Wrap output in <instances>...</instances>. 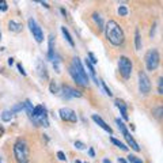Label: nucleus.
<instances>
[{
	"mask_svg": "<svg viewBox=\"0 0 163 163\" xmlns=\"http://www.w3.org/2000/svg\"><path fill=\"white\" fill-rule=\"evenodd\" d=\"M162 86H163V78H159L158 80V94H163V90H162Z\"/></svg>",
	"mask_w": 163,
	"mask_h": 163,
	"instance_id": "obj_29",
	"label": "nucleus"
},
{
	"mask_svg": "<svg viewBox=\"0 0 163 163\" xmlns=\"http://www.w3.org/2000/svg\"><path fill=\"white\" fill-rule=\"evenodd\" d=\"M93 20L95 22V25L98 26V30H99V31H102V30H104V27H105L104 20H102V16L98 14V12H94V14H93Z\"/></svg>",
	"mask_w": 163,
	"mask_h": 163,
	"instance_id": "obj_16",
	"label": "nucleus"
},
{
	"mask_svg": "<svg viewBox=\"0 0 163 163\" xmlns=\"http://www.w3.org/2000/svg\"><path fill=\"white\" fill-rule=\"evenodd\" d=\"M75 163H82V162L80 160H75Z\"/></svg>",
	"mask_w": 163,
	"mask_h": 163,
	"instance_id": "obj_41",
	"label": "nucleus"
},
{
	"mask_svg": "<svg viewBox=\"0 0 163 163\" xmlns=\"http://www.w3.org/2000/svg\"><path fill=\"white\" fill-rule=\"evenodd\" d=\"M27 25H29V29H30V31H31L33 38L36 40V42L41 44V42L44 41V31H42V29L40 27V25L37 23V20L34 18H30L27 20Z\"/></svg>",
	"mask_w": 163,
	"mask_h": 163,
	"instance_id": "obj_5",
	"label": "nucleus"
},
{
	"mask_svg": "<svg viewBox=\"0 0 163 163\" xmlns=\"http://www.w3.org/2000/svg\"><path fill=\"white\" fill-rule=\"evenodd\" d=\"M132 61L126 56H121L118 60V70H120V74L124 79H129L131 75H132Z\"/></svg>",
	"mask_w": 163,
	"mask_h": 163,
	"instance_id": "obj_4",
	"label": "nucleus"
},
{
	"mask_svg": "<svg viewBox=\"0 0 163 163\" xmlns=\"http://www.w3.org/2000/svg\"><path fill=\"white\" fill-rule=\"evenodd\" d=\"M0 163H2V160H0Z\"/></svg>",
	"mask_w": 163,
	"mask_h": 163,
	"instance_id": "obj_43",
	"label": "nucleus"
},
{
	"mask_svg": "<svg viewBox=\"0 0 163 163\" xmlns=\"http://www.w3.org/2000/svg\"><path fill=\"white\" fill-rule=\"evenodd\" d=\"M12 118H14V114H12L11 110H4L2 113V120L4 122H10Z\"/></svg>",
	"mask_w": 163,
	"mask_h": 163,
	"instance_id": "obj_19",
	"label": "nucleus"
},
{
	"mask_svg": "<svg viewBox=\"0 0 163 163\" xmlns=\"http://www.w3.org/2000/svg\"><path fill=\"white\" fill-rule=\"evenodd\" d=\"M59 114H60V118L65 122H76L78 121V115L72 109L70 108H61L59 110Z\"/></svg>",
	"mask_w": 163,
	"mask_h": 163,
	"instance_id": "obj_8",
	"label": "nucleus"
},
{
	"mask_svg": "<svg viewBox=\"0 0 163 163\" xmlns=\"http://www.w3.org/2000/svg\"><path fill=\"white\" fill-rule=\"evenodd\" d=\"M70 67H71L72 70H74L83 80L88 82V75H87V72L84 71V67H83V64H82V61H80L79 57H74V59H72V64H71Z\"/></svg>",
	"mask_w": 163,
	"mask_h": 163,
	"instance_id": "obj_7",
	"label": "nucleus"
},
{
	"mask_svg": "<svg viewBox=\"0 0 163 163\" xmlns=\"http://www.w3.org/2000/svg\"><path fill=\"white\" fill-rule=\"evenodd\" d=\"M118 15H120V16H126V15H128V8H126V6H120V7H118Z\"/></svg>",
	"mask_w": 163,
	"mask_h": 163,
	"instance_id": "obj_26",
	"label": "nucleus"
},
{
	"mask_svg": "<svg viewBox=\"0 0 163 163\" xmlns=\"http://www.w3.org/2000/svg\"><path fill=\"white\" fill-rule=\"evenodd\" d=\"M133 163H144L143 160L140 159V158H135V160H133Z\"/></svg>",
	"mask_w": 163,
	"mask_h": 163,
	"instance_id": "obj_35",
	"label": "nucleus"
},
{
	"mask_svg": "<svg viewBox=\"0 0 163 163\" xmlns=\"http://www.w3.org/2000/svg\"><path fill=\"white\" fill-rule=\"evenodd\" d=\"M56 54V50H54V36L50 34L49 38H48V60H53Z\"/></svg>",
	"mask_w": 163,
	"mask_h": 163,
	"instance_id": "obj_12",
	"label": "nucleus"
},
{
	"mask_svg": "<svg viewBox=\"0 0 163 163\" xmlns=\"http://www.w3.org/2000/svg\"><path fill=\"white\" fill-rule=\"evenodd\" d=\"M12 64H14V59L10 57V59H8V65H12Z\"/></svg>",
	"mask_w": 163,
	"mask_h": 163,
	"instance_id": "obj_37",
	"label": "nucleus"
},
{
	"mask_svg": "<svg viewBox=\"0 0 163 163\" xmlns=\"http://www.w3.org/2000/svg\"><path fill=\"white\" fill-rule=\"evenodd\" d=\"M135 155H129V156H128V162H131V163H133V160H135Z\"/></svg>",
	"mask_w": 163,
	"mask_h": 163,
	"instance_id": "obj_34",
	"label": "nucleus"
},
{
	"mask_svg": "<svg viewBox=\"0 0 163 163\" xmlns=\"http://www.w3.org/2000/svg\"><path fill=\"white\" fill-rule=\"evenodd\" d=\"M8 29H10L11 31H14V33H19L20 30H22V23H19V22H16V20L11 19L10 22H8Z\"/></svg>",
	"mask_w": 163,
	"mask_h": 163,
	"instance_id": "obj_17",
	"label": "nucleus"
},
{
	"mask_svg": "<svg viewBox=\"0 0 163 163\" xmlns=\"http://www.w3.org/2000/svg\"><path fill=\"white\" fill-rule=\"evenodd\" d=\"M41 4H42V6H44L45 8H49V6H48V3H46V2H41Z\"/></svg>",
	"mask_w": 163,
	"mask_h": 163,
	"instance_id": "obj_38",
	"label": "nucleus"
},
{
	"mask_svg": "<svg viewBox=\"0 0 163 163\" xmlns=\"http://www.w3.org/2000/svg\"><path fill=\"white\" fill-rule=\"evenodd\" d=\"M99 84L102 86V87H104L105 93H106V95H109V97H111V95H113V93H111V90H110V88L108 87V84H106L104 80H99Z\"/></svg>",
	"mask_w": 163,
	"mask_h": 163,
	"instance_id": "obj_25",
	"label": "nucleus"
},
{
	"mask_svg": "<svg viewBox=\"0 0 163 163\" xmlns=\"http://www.w3.org/2000/svg\"><path fill=\"white\" fill-rule=\"evenodd\" d=\"M45 114H46V109L42 105H38V106H36V108L33 109V114L29 115V118H40V117H42V115H45Z\"/></svg>",
	"mask_w": 163,
	"mask_h": 163,
	"instance_id": "obj_14",
	"label": "nucleus"
},
{
	"mask_svg": "<svg viewBox=\"0 0 163 163\" xmlns=\"http://www.w3.org/2000/svg\"><path fill=\"white\" fill-rule=\"evenodd\" d=\"M23 109H25L23 104H16L15 106H12V108H11V111H12V114H15V113H19V111L23 110Z\"/></svg>",
	"mask_w": 163,
	"mask_h": 163,
	"instance_id": "obj_24",
	"label": "nucleus"
},
{
	"mask_svg": "<svg viewBox=\"0 0 163 163\" xmlns=\"http://www.w3.org/2000/svg\"><path fill=\"white\" fill-rule=\"evenodd\" d=\"M144 61H145V67H147L148 71H155L156 68L159 67V63H160L159 52H158L156 49H149L148 52L145 53Z\"/></svg>",
	"mask_w": 163,
	"mask_h": 163,
	"instance_id": "obj_3",
	"label": "nucleus"
},
{
	"mask_svg": "<svg viewBox=\"0 0 163 163\" xmlns=\"http://www.w3.org/2000/svg\"><path fill=\"white\" fill-rule=\"evenodd\" d=\"M88 154H90V156H94V155H95V152H94V149H93V148H90V149H88Z\"/></svg>",
	"mask_w": 163,
	"mask_h": 163,
	"instance_id": "obj_36",
	"label": "nucleus"
},
{
	"mask_svg": "<svg viewBox=\"0 0 163 163\" xmlns=\"http://www.w3.org/2000/svg\"><path fill=\"white\" fill-rule=\"evenodd\" d=\"M139 91L143 95H148L151 93V80H149L148 75L143 71L139 72Z\"/></svg>",
	"mask_w": 163,
	"mask_h": 163,
	"instance_id": "obj_6",
	"label": "nucleus"
},
{
	"mask_svg": "<svg viewBox=\"0 0 163 163\" xmlns=\"http://www.w3.org/2000/svg\"><path fill=\"white\" fill-rule=\"evenodd\" d=\"M49 90H50V93H52V94H59V93H60V87L54 83V82H50Z\"/></svg>",
	"mask_w": 163,
	"mask_h": 163,
	"instance_id": "obj_23",
	"label": "nucleus"
},
{
	"mask_svg": "<svg viewBox=\"0 0 163 163\" xmlns=\"http://www.w3.org/2000/svg\"><path fill=\"white\" fill-rule=\"evenodd\" d=\"M7 10H8L7 2H4V0H2V2H0V11H7Z\"/></svg>",
	"mask_w": 163,
	"mask_h": 163,
	"instance_id": "obj_32",
	"label": "nucleus"
},
{
	"mask_svg": "<svg viewBox=\"0 0 163 163\" xmlns=\"http://www.w3.org/2000/svg\"><path fill=\"white\" fill-rule=\"evenodd\" d=\"M124 137H125V140H126V143H128V145L133 149V151H136V152H139L140 151V147H139V144L136 143V140L133 139V137L131 136V133L128 132L126 135H124Z\"/></svg>",
	"mask_w": 163,
	"mask_h": 163,
	"instance_id": "obj_15",
	"label": "nucleus"
},
{
	"mask_svg": "<svg viewBox=\"0 0 163 163\" xmlns=\"http://www.w3.org/2000/svg\"><path fill=\"white\" fill-rule=\"evenodd\" d=\"M0 40H2V33H0Z\"/></svg>",
	"mask_w": 163,
	"mask_h": 163,
	"instance_id": "obj_42",
	"label": "nucleus"
},
{
	"mask_svg": "<svg viewBox=\"0 0 163 163\" xmlns=\"http://www.w3.org/2000/svg\"><path fill=\"white\" fill-rule=\"evenodd\" d=\"M110 140H111V143H113L115 147H118L120 149H122V151H128V147L124 143H121V141L120 140H117L115 139V137H110Z\"/></svg>",
	"mask_w": 163,
	"mask_h": 163,
	"instance_id": "obj_20",
	"label": "nucleus"
},
{
	"mask_svg": "<svg viewBox=\"0 0 163 163\" xmlns=\"http://www.w3.org/2000/svg\"><path fill=\"white\" fill-rule=\"evenodd\" d=\"M61 33H63V36L64 38L67 40V42L70 44L71 46H75V42H74V38H72V36L70 34V31H68V29L65 26H61Z\"/></svg>",
	"mask_w": 163,
	"mask_h": 163,
	"instance_id": "obj_18",
	"label": "nucleus"
},
{
	"mask_svg": "<svg viewBox=\"0 0 163 163\" xmlns=\"http://www.w3.org/2000/svg\"><path fill=\"white\" fill-rule=\"evenodd\" d=\"M135 45H136V49L137 50L141 49V37H140L139 29H136V31H135Z\"/></svg>",
	"mask_w": 163,
	"mask_h": 163,
	"instance_id": "obj_21",
	"label": "nucleus"
},
{
	"mask_svg": "<svg viewBox=\"0 0 163 163\" xmlns=\"http://www.w3.org/2000/svg\"><path fill=\"white\" fill-rule=\"evenodd\" d=\"M115 124H117V125H118V129L121 131V133H122V135H126V133H128V129H126L125 124H124V122H122L120 118L115 120Z\"/></svg>",
	"mask_w": 163,
	"mask_h": 163,
	"instance_id": "obj_22",
	"label": "nucleus"
},
{
	"mask_svg": "<svg viewBox=\"0 0 163 163\" xmlns=\"http://www.w3.org/2000/svg\"><path fill=\"white\" fill-rule=\"evenodd\" d=\"M16 67H18V71H19V74H22L23 76H26V71H25V68H23V65L22 64H16Z\"/></svg>",
	"mask_w": 163,
	"mask_h": 163,
	"instance_id": "obj_33",
	"label": "nucleus"
},
{
	"mask_svg": "<svg viewBox=\"0 0 163 163\" xmlns=\"http://www.w3.org/2000/svg\"><path fill=\"white\" fill-rule=\"evenodd\" d=\"M75 147L78 149H86V144L82 143V141H79V140H76L75 141Z\"/></svg>",
	"mask_w": 163,
	"mask_h": 163,
	"instance_id": "obj_30",
	"label": "nucleus"
},
{
	"mask_svg": "<svg viewBox=\"0 0 163 163\" xmlns=\"http://www.w3.org/2000/svg\"><path fill=\"white\" fill-rule=\"evenodd\" d=\"M118 162H120V163H128L125 159H122V158H118Z\"/></svg>",
	"mask_w": 163,
	"mask_h": 163,
	"instance_id": "obj_39",
	"label": "nucleus"
},
{
	"mask_svg": "<svg viewBox=\"0 0 163 163\" xmlns=\"http://www.w3.org/2000/svg\"><path fill=\"white\" fill-rule=\"evenodd\" d=\"M104 163H111L109 159H104Z\"/></svg>",
	"mask_w": 163,
	"mask_h": 163,
	"instance_id": "obj_40",
	"label": "nucleus"
},
{
	"mask_svg": "<svg viewBox=\"0 0 163 163\" xmlns=\"http://www.w3.org/2000/svg\"><path fill=\"white\" fill-rule=\"evenodd\" d=\"M115 106L118 108V110H120V113H121V117L124 118V120H129V117H128V109H126V105L124 104V102L121 101V99H115Z\"/></svg>",
	"mask_w": 163,
	"mask_h": 163,
	"instance_id": "obj_13",
	"label": "nucleus"
},
{
	"mask_svg": "<svg viewBox=\"0 0 163 163\" xmlns=\"http://www.w3.org/2000/svg\"><path fill=\"white\" fill-rule=\"evenodd\" d=\"M14 156L16 163H29L30 160V149L29 144L25 139H18L14 144Z\"/></svg>",
	"mask_w": 163,
	"mask_h": 163,
	"instance_id": "obj_2",
	"label": "nucleus"
},
{
	"mask_svg": "<svg viewBox=\"0 0 163 163\" xmlns=\"http://www.w3.org/2000/svg\"><path fill=\"white\" fill-rule=\"evenodd\" d=\"M91 118H93V121L95 122V124H98V125H99L105 132H108L109 135H113V129H111V128H110V126L108 125V124H106V122H105L104 120H102L98 114H93V115H91Z\"/></svg>",
	"mask_w": 163,
	"mask_h": 163,
	"instance_id": "obj_10",
	"label": "nucleus"
},
{
	"mask_svg": "<svg viewBox=\"0 0 163 163\" xmlns=\"http://www.w3.org/2000/svg\"><path fill=\"white\" fill-rule=\"evenodd\" d=\"M162 113H163V108H162V106H159V108H156L155 110H154V114H155L156 118H160L162 117Z\"/></svg>",
	"mask_w": 163,
	"mask_h": 163,
	"instance_id": "obj_27",
	"label": "nucleus"
},
{
	"mask_svg": "<svg viewBox=\"0 0 163 163\" xmlns=\"http://www.w3.org/2000/svg\"><path fill=\"white\" fill-rule=\"evenodd\" d=\"M105 34L108 41L111 45L114 46H121L125 41V34H124V30L120 25L115 22V20H109L108 23L105 25Z\"/></svg>",
	"mask_w": 163,
	"mask_h": 163,
	"instance_id": "obj_1",
	"label": "nucleus"
},
{
	"mask_svg": "<svg viewBox=\"0 0 163 163\" xmlns=\"http://www.w3.org/2000/svg\"><path fill=\"white\" fill-rule=\"evenodd\" d=\"M87 60H88V61L93 64V65H94V64H97V63H98V60L95 59V56H94V53H91V52L88 53V57H87Z\"/></svg>",
	"mask_w": 163,
	"mask_h": 163,
	"instance_id": "obj_28",
	"label": "nucleus"
},
{
	"mask_svg": "<svg viewBox=\"0 0 163 163\" xmlns=\"http://www.w3.org/2000/svg\"><path fill=\"white\" fill-rule=\"evenodd\" d=\"M57 158H59L60 160H63V162L67 160V155H65V154H64L63 151H59V152H57Z\"/></svg>",
	"mask_w": 163,
	"mask_h": 163,
	"instance_id": "obj_31",
	"label": "nucleus"
},
{
	"mask_svg": "<svg viewBox=\"0 0 163 163\" xmlns=\"http://www.w3.org/2000/svg\"><path fill=\"white\" fill-rule=\"evenodd\" d=\"M60 93H61V97L64 98V99H71V98H80L82 97L80 91L70 87V86H65V84L60 87Z\"/></svg>",
	"mask_w": 163,
	"mask_h": 163,
	"instance_id": "obj_9",
	"label": "nucleus"
},
{
	"mask_svg": "<svg viewBox=\"0 0 163 163\" xmlns=\"http://www.w3.org/2000/svg\"><path fill=\"white\" fill-rule=\"evenodd\" d=\"M37 75L40 76V79H42V80L48 79V71H46L45 64L42 63L41 60H38L37 61Z\"/></svg>",
	"mask_w": 163,
	"mask_h": 163,
	"instance_id": "obj_11",
	"label": "nucleus"
}]
</instances>
